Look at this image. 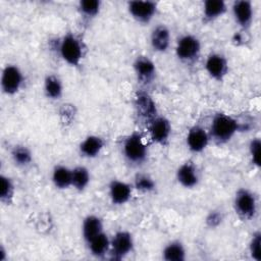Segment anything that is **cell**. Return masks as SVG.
Instances as JSON below:
<instances>
[{"label":"cell","mask_w":261,"mask_h":261,"mask_svg":"<svg viewBox=\"0 0 261 261\" xmlns=\"http://www.w3.org/2000/svg\"><path fill=\"white\" fill-rule=\"evenodd\" d=\"M135 248L133 234L125 229L117 230L110 239V258L113 260H122L128 256Z\"/></svg>","instance_id":"52a82bcc"},{"label":"cell","mask_w":261,"mask_h":261,"mask_svg":"<svg viewBox=\"0 0 261 261\" xmlns=\"http://www.w3.org/2000/svg\"><path fill=\"white\" fill-rule=\"evenodd\" d=\"M51 180L58 190H67L72 186V168L63 164H57L53 167Z\"/></svg>","instance_id":"44dd1931"},{"label":"cell","mask_w":261,"mask_h":261,"mask_svg":"<svg viewBox=\"0 0 261 261\" xmlns=\"http://www.w3.org/2000/svg\"><path fill=\"white\" fill-rule=\"evenodd\" d=\"M232 206L240 219L243 221H250L257 214V197L255 193L248 188H240L234 193Z\"/></svg>","instance_id":"277c9868"},{"label":"cell","mask_w":261,"mask_h":261,"mask_svg":"<svg viewBox=\"0 0 261 261\" xmlns=\"http://www.w3.org/2000/svg\"><path fill=\"white\" fill-rule=\"evenodd\" d=\"M91 181L90 170L84 165H77L72 168V186L77 192L85 191Z\"/></svg>","instance_id":"484cf974"},{"label":"cell","mask_w":261,"mask_h":261,"mask_svg":"<svg viewBox=\"0 0 261 261\" xmlns=\"http://www.w3.org/2000/svg\"><path fill=\"white\" fill-rule=\"evenodd\" d=\"M24 76L16 64H6L1 73L0 86L3 94L7 96L16 95L22 88Z\"/></svg>","instance_id":"8992f818"},{"label":"cell","mask_w":261,"mask_h":261,"mask_svg":"<svg viewBox=\"0 0 261 261\" xmlns=\"http://www.w3.org/2000/svg\"><path fill=\"white\" fill-rule=\"evenodd\" d=\"M12 162L18 167H28L33 162V153L31 149L24 145H15L10 151Z\"/></svg>","instance_id":"d4e9b609"},{"label":"cell","mask_w":261,"mask_h":261,"mask_svg":"<svg viewBox=\"0 0 261 261\" xmlns=\"http://www.w3.org/2000/svg\"><path fill=\"white\" fill-rule=\"evenodd\" d=\"M133 69L137 81L142 86H150L156 79L157 68L154 61L146 55H139L133 62Z\"/></svg>","instance_id":"8fae6325"},{"label":"cell","mask_w":261,"mask_h":261,"mask_svg":"<svg viewBox=\"0 0 261 261\" xmlns=\"http://www.w3.org/2000/svg\"><path fill=\"white\" fill-rule=\"evenodd\" d=\"M171 44V34L167 25L160 23L150 34V46L156 53H165Z\"/></svg>","instance_id":"e0dca14e"},{"label":"cell","mask_w":261,"mask_h":261,"mask_svg":"<svg viewBox=\"0 0 261 261\" xmlns=\"http://www.w3.org/2000/svg\"><path fill=\"white\" fill-rule=\"evenodd\" d=\"M101 8L102 2L100 0H81L77 3V10L86 19H93L97 17L101 11Z\"/></svg>","instance_id":"83f0119b"},{"label":"cell","mask_w":261,"mask_h":261,"mask_svg":"<svg viewBox=\"0 0 261 261\" xmlns=\"http://www.w3.org/2000/svg\"><path fill=\"white\" fill-rule=\"evenodd\" d=\"M151 141L160 146H166L169 142L172 127L168 118L162 115L156 116L147 123Z\"/></svg>","instance_id":"7c38bea8"},{"label":"cell","mask_w":261,"mask_h":261,"mask_svg":"<svg viewBox=\"0 0 261 261\" xmlns=\"http://www.w3.org/2000/svg\"><path fill=\"white\" fill-rule=\"evenodd\" d=\"M177 182L185 189H194L200 182V171L193 161L181 163L175 172Z\"/></svg>","instance_id":"2e32d148"},{"label":"cell","mask_w":261,"mask_h":261,"mask_svg":"<svg viewBox=\"0 0 261 261\" xmlns=\"http://www.w3.org/2000/svg\"><path fill=\"white\" fill-rule=\"evenodd\" d=\"M110 239L105 231L96 236L87 243L90 254L95 258H104L110 251Z\"/></svg>","instance_id":"603a6c76"},{"label":"cell","mask_w":261,"mask_h":261,"mask_svg":"<svg viewBox=\"0 0 261 261\" xmlns=\"http://www.w3.org/2000/svg\"><path fill=\"white\" fill-rule=\"evenodd\" d=\"M134 107L136 114L146 123L150 122L152 119L159 115L156 102L152 96L144 90L137 92L134 100Z\"/></svg>","instance_id":"30bf717a"},{"label":"cell","mask_w":261,"mask_h":261,"mask_svg":"<svg viewBox=\"0 0 261 261\" xmlns=\"http://www.w3.org/2000/svg\"><path fill=\"white\" fill-rule=\"evenodd\" d=\"M5 253H6V250L4 249L3 246H1V249H0V260H1V261H4V260L6 259Z\"/></svg>","instance_id":"d6a6232c"},{"label":"cell","mask_w":261,"mask_h":261,"mask_svg":"<svg viewBox=\"0 0 261 261\" xmlns=\"http://www.w3.org/2000/svg\"><path fill=\"white\" fill-rule=\"evenodd\" d=\"M239 130L240 122L237 118L226 113L218 112L213 115L208 133L210 140H213L218 145H223L229 142Z\"/></svg>","instance_id":"6da1fadb"},{"label":"cell","mask_w":261,"mask_h":261,"mask_svg":"<svg viewBox=\"0 0 261 261\" xmlns=\"http://www.w3.org/2000/svg\"><path fill=\"white\" fill-rule=\"evenodd\" d=\"M231 14L234 22L242 32H248L254 20V7L249 0H237L231 5Z\"/></svg>","instance_id":"4fadbf2b"},{"label":"cell","mask_w":261,"mask_h":261,"mask_svg":"<svg viewBox=\"0 0 261 261\" xmlns=\"http://www.w3.org/2000/svg\"><path fill=\"white\" fill-rule=\"evenodd\" d=\"M248 152L250 156L251 163L259 168L261 163H260V152H261V140L259 138H253L249 145H248Z\"/></svg>","instance_id":"4dcf8cb0"},{"label":"cell","mask_w":261,"mask_h":261,"mask_svg":"<svg viewBox=\"0 0 261 261\" xmlns=\"http://www.w3.org/2000/svg\"><path fill=\"white\" fill-rule=\"evenodd\" d=\"M204 68L210 79L216 82H222L228 74V60L220 52H211L205 59Z\"/></svg>","instance_id":"9c48e42d"},{"label":"cell","mask_w":261,"mask_h":261,"mask_svg":"<svg viewBox=\"0 0 261 261\" xmlns=\"http://www.w3.org/2000/svg\"><path fill=\"white\" fill-rule=\"evenodd\" d=\"M128 14L133 19L142 24H148L155 17L158 10V3L154 1H128L126 4Z\"/></svg>","instance_id":"ba28073f"},{"label":"cell","mask_w":261,"mask_h":261,"mask_svg":"<svg viewBox=\"0 0 261 261\" xmlns=\"http://www.w3.org/2000/svg\"><path fill=\"white\" fill-rule=\"evenodd\" d=\"M121 153L128 164L140 166L147 161L149 149L141 134L134 132L122 140Z\"/></svg>","instance_id":"3957f363"},{"label":"cell","mask_w":261,"mask_h":261,"mask_svg":"<svg viewBox=\"0 0 261 261\" xmlns=\"http://www.w3.org/2000/svg\"><path fill=\"white\" fill-rule=\"evenodd\" d=\"M133 190L132 184L115 178L108 185V196L113 205L122 206L132 199Z\"/></svg>","instance_id":"9a60e30c"},{"label":"cell","mask_w":261,"mask_h":261,"mask_svg":"<svg viewBox=\"0 0 261 261\" xmlns=\"http://www.w3.org/2000/svg\"><path fill=\"white\" fill-rule=\"evenodd\" d=\"M102 231H104V224L103 220L98 215L89 214L83 219L82 236L86 244Z\"/></svg>","instance_id":"d6986e66"},{"label":"cell","mask_w":261,"mask_h":261,"mask_svg":"<svg viewBox=\"0 0 261 261\" xmlns=\"http://www.w3.org/2000/svg\"><path fill=\"white\" fill-rule=\"evenodd\" d=\"M133 187L134 190H137L141 193H152L155 191L156 189V182L154 180V178L144 172H138L135 177H134V181H133Z\"/></svg>","instance_id":"f1b7e54d"},{"label":"cell","mask_w":261,"mask_h":261,"mask_svg":"<svg viewBox=\"0 0 261 261\" xmlns=\"http://www.w3.org/2000/svg\"><path fill=\"white\" fill-rule=\"evenodd\" d=\"M250 257L255 261H261V232L256 230L250 238L248 246Z\"/></svg>","instance_id":"f546056e"},{"label":"cell","mask_w":261,"mask_h":261,"mask_svg":"<svg viewBox=\"0 0 261 261\" xmlns=\"http://www.w3.org/2000/svg\"><path fill=\"white\" fill-rule=\"evenodd\" d=\"M175 55L184 63H193L198 60L202 51L201 40L193 34L181 35L175 44Z\"/></svg>","instance_id":"5b68a950"},{"label":"cell","mask_w":261,"mask_h":261,"mask_svg":"<svg viewBox=\"0 0 261 261\" xmlns=\"http://www.w3.org/2000/svg\"><path fill=\"white\" fill-rule=\"evenodd\" d=\"M227 11V5L222 0H206L202 6V17L205 22L214 21L222 17Z\"/></svg>","instance_id":"ffe728a7"},{"label":"cell","mask_w":261,"mask_h":261,"mask_svg":"<svg viewBox=\"0 0 261 261\" xmlns=\"http://www.w3.org/2000/svg\"><path fill=\"white\" fill-rule=\"evenodd\" d=\"M222 219H223L222 213L220 211L213 210L208 213L206 217V223L209 227L214 228V227H217L222 222Z\"/></svg>","instance_id":"1f68e13d"},{"label":"cell","mask_w":261,"mask_h":261,"mask_svg":"<svg viewBox=\"0 0 261 261\" xmlns=\"http://www.w3.org/2000/svg\"><path fill=\"white\" fill-rule=\"evenodd\" d=\"M58 53L66 64L72 67H79L85 58L86 47L77 35L68 32L59 40Z\"/></svg>","instance_id":"7a4b0ae2"},{"label":"cell","mask_w":261,"mask_h":261,"mask_svg":"<svg viewBox=\"0 0 261 261\" xmlns=\"http://www.w3.org/2000/svg\"><path fill=\"white\" fill-rule=\"evenodd\" d=\"M43 91L45 96L48 99L52 101L60 100L63 96V91H64L63 83L61 79L54 73L47 74L44 79Z\"/></svg>","instance_id":"7402d4cb"},{"label":"cell","mask_w":261,"mask_h":261,"mask_svg":"<svg viewBox=\"0 0 261 261\" xmlns=\"http://www.w3.org/2000/svg\"><path fill=\"white\" fill-rule=\"evenodd\" d=\"M209 142L210 136L204 126L195 124L189 128L186 136V145L190 152L194 154L202 153L208 147Z\"/></svg>","instance_id":"5bb4252c"},{"label":"cell","mask_w":261,"mask_h":261,"mask_svg":"<svg viewBox=\"0 0 261 261\" xmlns=\"http://www.w3.org/2000/svg\"><path fill=\"white\" fill-rule=\"evenodd\" d=\"M161 255L165 261H185L187 259V249L180 240H172L164 246Z\"/></svg>","instance_id":"cb8c5ba5"},{"label":"cell","mask_w":261,"mask_h":261,"mask_svg":"<svg viewBox=\"0 0 261 261\" xmlns=\"http://www.w3.org/2000/svg\"><path fill=\"white\" fill-rule=\"evenodd\" d=\"M105 147V141L98 135L87 136L79 145L80 155L87 159H93L100 155Z\"/></svg>","instance_id":"ac0fdd59"},{"label":"cell","mask_w":261,"mask_h":261,"mask_svg":"<svg viewBox=\"0 0 261 261\" xmlns=\"http://www.w3.org/2000/svg\"><path fill=\"white\" fill-rule=\"evenodd\" d=\"M0 201L4 205H10L15 195V185L13 179L1 173L0 175Z\"/></svg>","instance_id":"4316f807"}]
</instances>
